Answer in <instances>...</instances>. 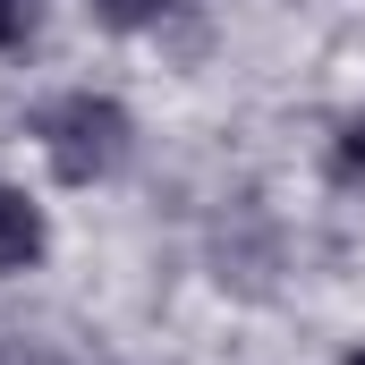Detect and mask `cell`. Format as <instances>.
Masks as SVG:
<instances>
[{"instance_id":"obj_1","label":"cell","mask_w":365,"mask_h":365,"mask_svg":"<svg viewBox=\"0 0 365 365\" xmlns=\"http://www.w3.org/2000/svg\"><path fill=\"white\" fill-rule=\"evenodd\" d=\"M34 136H43L51 170H60L68 187H93V179H110V170L128 162V145H136V119H128L110 93H60V102H43Z\"/></svg>"},{"instance_id":"obj_2","label":"cell","mask_w":365,"mask_h":365,"mask_svg":"<svg viewBox=\"0 0 365 365\" xmlns=\"http://www.w3.org/2000/svg\"><path fill=\"white\" fill-rule=\"evenodd\" d=\"M34 255H43V212H34V195L0 187V272H26Z\"/></svg>"},{"instance_id":"obj_3","label":"cell","mask_w":365,"mask_h":365,"mask_svg":"<svg viewBox=\"0 0 365 365\" xmlns=\"http://www.w3.org/2000/svg\"><path fill=\"white\" fill-rule=\"evenodd\" d=\"M34 26H43V0H0V51H17Z\"/></svg>"},{"instance_id":"obj_4","label":"cell","mask_w":365,"mask_h":365,"mask_svg":"<svg viewBox=\"0 0 365 365\" xmlns=\"http://www.w3.org/2000/svg\"><path fill=\"white\" fill-rule=\"evenodd\" d=\"M162 9H170V0H93V17H102V26H153Z\"/></svg>"},{"instance_id":"obj_5","label":"cell","mask_w":365,"mask_h":365,"mask_svg":"<svg viewBox=\"0 0 365 365\" xmlns=\"http://www.w3.org/2000/svg\"><path fill=\"white\" fill-rule=\"evenodd\" d=\"M331 162H340V179H357V187H365V110L340 128V153H331Z\"/></svg>"},{"instance_id":"obj_6","label":"cell","mask_w":365,"mask_h":365,"mask_svg":"<svg viewBox=\"0 0 365 365\" xmlns=\"http://www.w3.org/2000/svg\"><path fill=\"white\" fill-rule=\"evenodd\" d=\"M349 365H365V349H357V357H349Z\"/></svg>"}]
</instances>
